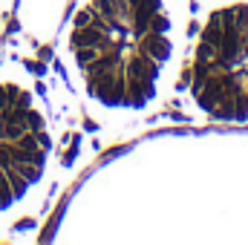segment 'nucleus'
<instances>
[{"mask_svg": "<svg viewBox=\"0 0 248 245\" xmlns=\"http://www.w3.org/2000/svg\"><path fill=\"white\" fill-rule=\"evenodd\" d=\"M185 41V0H84L66 49L87 101L101 113L141 116L173 90Z\"/></svg>", "mask_w": 248, "mask_h": 245, "instance_id": "obj_1", "label": "nucleus"}, {"mask_svg": "<svg viewBox=\"0 0 248 245\" xmlns=\"http://www.w3.org/2000/svg\"><path fill=\"white\" fill-rule=\"evenodd\" d=\"M187 98L211 122H248V0H214L199 23Z\"/></svg>", "mask_w": 248, "mask_h": 245, "instance_id": "obj_2", "label": "nucleus"}]
</instances>
